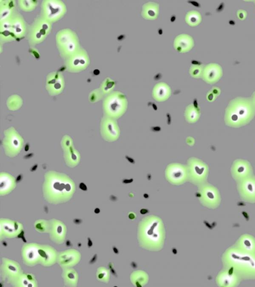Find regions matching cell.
I'll list each match as a JSON object with an SVG mask.
<instances>
[{
    "mask_svg": "<svg viewBox=\"0 0 255 287\" xmlns=\"http://www.w3.org/2000/svg\"><path fill=\"white\" fill-rule=\"evenodd\" d=\"M167 180L173 184H181L188 179L187 166L179 163L169 164L165 170Z\"/></svg>",
    "mask_w": 255,
    "mask_h": 287,
    "instance_id": "8992f818",
    "label": "cell"
},
{
    "mask_svg": "<svg viewBox=\"0 0 255 287\" xmlns=\"http://www.w3.org/2000/svg\"><path fill=\"white\" fill-rule=\"evenodd\" d=\"M194 45L192 37L187 34H181L176 37L174 41V47L179 52H187Z\"/></svg>",
    "mask_w": 255,
    "mask_h": 287,
    "instance_id": "8fae6325",
    "label": "cell"
},
{
    "mask_svg": "<svg viewBox=\"0 0 255 287\" xmlns=\"http://www.w3.org/2000/svg\"><path fill=\"white\" fill-rule=\"evenodd\" d=\"M231 173L236 182L254 174L250 162L243 159H237L233 161L231 167Z\"/></svg>",
    "mask_w": 255,
    "mask_h": 287,
    "instance_id": "ba28073f",
    "label": "cell"
},
{
    "mask_svg": "<svg viewBox=\"0 0 255 287\" xmlns=\"http://www.w3.org/2000/svg\"><path fill=\"white\" fill-rule=\"evenodd\" d=\"M171 95L170 87L166 83L160 82L156 84L152 90L153 98L157 101L166 100Z\"/></svg>",
    "mask_w": 255,
    "mask_h": 287,
    "instance_id": "4fadbf2b",
    "label": "cell"
},
{
    "mask_svg": "<svg viewBox=\"0 0 255 287\" xmlns=\"http://www.w3.org/2000/svg\"><path fill=\"white\" fill-rule=\"evenodd\" d=\"M116 119L110 117L104 119L102 124V133L104 138L108 141H114L119 137L120 131Z\"/></svg>",
    "mask_w": 255,
    "mask_h": 287,
    "instance_id": "30bf717a",
    "label": "cell"
},
{
    "mask_svg": "<svg viewBox=\"0 0 255 287\" xmlns=\"http://www.w3.org/2000/svg\"><path fill=\"white\" fill-rule=\"evenodd\" d=\"M237 187L242 200L255 203V175L253 174L237 182Z\"/></svg>",
    "mask_w": 255,
    "mask_h": 287,
    "instance_id": "52a82bcc",
    "label": "cell"
},
{
    "mask_svg": "<svg viewBox=\"0 0 255 287\" xmlns=\"http://www.w3.org/2000/svg\"><path fill=\"white\" fill-rule=\"evenodd\" d=\"M234 245L245 252L255 253V238L251 235H241Z\"/></svg>",
    "mask_w": 255,
    "mask_h": 287,
    "instance_id": "7c38bea8",
    "label": "cell"
},
{
    "mask_svg": "<svg viewBox=\"0 0 255 287\" xmlns=\"http://www.w3.org/2000/svg\"><path fill=\"white\" fill-rule=\"evenodd\" d=\"M186 165L188 179L192 183L199 186L207 182L209 167L204 161L197 157H191L188 159Z\"/></svg>",
    "mask_w": 255,
    "mask_h": 287,
    "instance_id": "3957f363",
    "label": "cell"
},
{
    "mask_svg": "<svg viewBox=\"0 0 255 287\" xmlns=\"http://www.w3.org/2000/svg\"><path fill=\"white\" fill-rule=\"evenodd\" d=\"M198 194L201 202L207 207L215 209L220 204L221 198L219 190L207 182L199 185Z\"/></svg>",
    "mask_w": 255,
    "mask_h": 287,
    "instance_id": "5b68a950",
    "label": "cell"
},
{
    "mask_svg": "<svg viewBox=\"0 0 255 287\" xmlns=\"http://www.w3.org/2000/svg\"><path fill=\"white\" fill-rule=\"evenodd\" d=\"M251 101L255 110V93L254 94L252 100Z\"/></svg>",
    "mask_w": 255,
    "mask_h": 287,
    "instance_id": "ac0fdd59",
    "label": "cell"
},
{
    "mask_svg": "<svg viewBox=\"0 0 255 287\" xmlns=\"http://www.w3.org/2000/svg\"><path fill=\"white\" fill-rule=\"evenodd\" d=\"M255 116V110L252 101L238 98L232 100L226 109L224 121L231 128H238L248 124Z\"/></svg>",
    "mask_w": 255,
    "mask_h": 287,
    "instance_id": "7a4b0ae2",
    "label": "cell"
},
{
    "mask_svg": "<svg viewBox=\"0 0 255 287\" xmlns=\"http://www.w3.org/2000/svg\"><path fill=\"white\" fill-rule=\"evenodd\" d=\"M190 75L194 77H199L201 74V69L196 65L192 66L189 70Z\"/></svg>",
    "mask_w": 255,
    "mask_h": 287,
    "instance_id": "e0dca14e",
    "label": "cell"
},
{
    "mask_svg": "<svg viewBox=\"0 0 255 287\" xmlns=\"http://www.w3.org/2000/svg\"><path fill=\"white\" fill-rule=\"evenodd\" d=\"M159 5L153 2H148L145 3L142 8L141 14L147 19H154L158 16Z\"/></svg>",
    "mask_w": 255,
    "mask_h": 287,
    "instance_id": "5bb4252c",
    "label": "cell"
},
{
    "mask_svg": "<svg viewBox=\"0 0 255 287\" xmlns=\"http://www.w3.org/2000/svg\"><path fill=\"white\" fill-rule=\"evenodd\" d=\"M222 260L224 268L233 271L242 280H255V253L233 245L224 253Z\"/></svg>",
    "mask_w": 255,
    "mask_h": 287,
    "instance_id": "6da1fadb",
    "label": "cell"
},
{
    "mask_svg": "<svg viewBox=\"0 0 255 287\" xmlns=\"http://www.w3.org/2000/svg\"><path fill=\"white\" fill-rule=\"evenodd\" d=\"M88 245L89 247L91 246L92 245V241L89 239V243H88Z\"/></svg>",
    "mask_w": 255,
    "mask_h": 287,
    "instance_id": "d6986e66",
    "label": "cell"
},
{
    "mask_svg": "<svg viewBox=\"0 0 255 287\" xmlns=\"http://www.w3.org/2000/svg\"><path fill=\"white\" fill-rule=\"evenodd\" d=\"M185 21L191 26L198 25L201 20V15L200 13L195 10H191L186 14Z\"/></svg>",
    "mask_w": 255,
    "mask_h": 287,
    "instance_id": "2e32d148",
    "label": "cell"
},
{
    "mask_svg": "<svg viewBox=\"0 0 255 287\" xmlns=\"http://www.w3.org/2000/svg\"><path fill=\"white\" fill-rule=\"evenodd\" d=\"M200 115L199 109L193 104L188 105L185 109L184 116L186 121L189 123L196 122Z\"/></svg>",
    "mask_w": 255,
    "mask_h": 287,
    "instance_id": "9a60e30c",
    "label": "cell"
},
{
    "mask_svg": "<svg viewBox=\"0 0 255 287\" xmlns=\"http://www.w3.org/2000/svg\"><path fill=\"white\" fill-rule=\"evenodd\" d=\"M242 279L233 271L223 268L217 275L216 282L221 287H234L238 286Z\"/></svg>",
    "mask_w": 255,
    "mask_h": 287,
    "instance_id": "9c48e42d",
    "label": "cell"
},
{
    "mask_svg": "<svg viewBox=\"0 0 255 287\" xmlns=\"http://www.w3.org/2000/svg\"><path fill=\"white\" fill-rule=\"evenodd\" d=\"M128 106L125 95L121 92L112 93L106 99L104 103L105 112L109 117L114 119L123 116Z\"/></svg>",
    "mask_w": 255,
    "mask_h": 287,
    "instance_id": "277c9868",
    "label": "cell"
}]
</instances>
